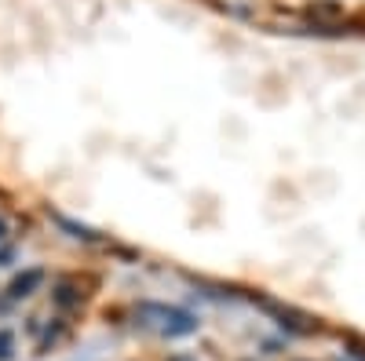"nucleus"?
<instances>
[{"label": "nucleus", "mask_w": 365, "mask_h": 361, "mask_svg": "<svg viewBox=\"0 0 365 361\" xmlns=\"http://www.w3.org/2000/svg\"><path fill=\"white\" fill-rule=\"evenodd\" d=\"M55 303H58V307H73V303H81V295H73V288H70V285H58Z\"/></svg>", "instance_id": "obj_3"}, {"label": "nucleus", "mask_w": 365, "mask_h": 361, "mask_svg": "<svg viewBox=\"0 0 365 361\" xmlns=\"http://www.w3.org/2000/svg\"><path fill=\"white\" fill-rule=\"evenodd\" d=\"M41 281H44V270H26V274H19V278L11 281V288H8V292H11L15 299H22V295H34V288H37Z\"/></svg>", "instance_id": "obj_2"}, {"label": "nucleus", "mask_w": 365, "mask_h": 361, "mask_svg": "<svg viewBox=\"0 0 365 361\" xmlns=\"http://www.w3.org/2000/svg\"><path fill=\"white\" fill-rule=\"evenodd\" d=\"M139 325L154 328L158 336H168V340L197 333L194 314L179 310V307H165V303H139Z\"/></svg>", "instance_id": "obj_1"}, {"label": "nucleus", "mask_w": 365, "mask_h": 361, "mask_svg": "<svg viewBox=\"0 0 365 361\" xmlns=\"http://www.w3.org/2000/svg\"><path fill=\"white\" fill-rule=\"evenodd\" d=\"M11 333H0V361H4V357H11Z\"/></svg>", "instance_id": "obj_5"}, {"label": "nucleus", "mask_w": 365, "mask_h": 361, "mask_svg": "<svg viewBox=\"0 0 365 361\" xmlns=\"http://www.w3.org/2000/svg\"><path fill=\"white\" fill-rule=\"evenodd\" d=\"M311 11H314L318 19H336V15H340V8H336V4H329V0H318Z\"/></svg>", "instance_id": "obj_4"}, {"label": "nucleus", "mask_w": 365, "mask_h": 361, "mask_svg": "<svg viewBox=\"0 0 365 361\" xmlns=\"http://www.w3.org/2000/svg\"><path fill=\"white\" fill-rule=\"evenodd\" d=\"M0 237H4V219H0Z\"/></svg>", "instance_id": "obj_7"}, {"label": "nucleus", "mask_w": 365, "mask_h": 361, "mask_svg": "<svg viewBox=\"0 0 365 361\" xmlns=\"http://www.w3.org/2000/svg\"><path fill=\"white\" fill-rule=\"evenodd\" d=\"M168 361H194V357H182V354H179V357H168Z\"/></svg>", "instance_id": "obj_6"}]
</instances>
